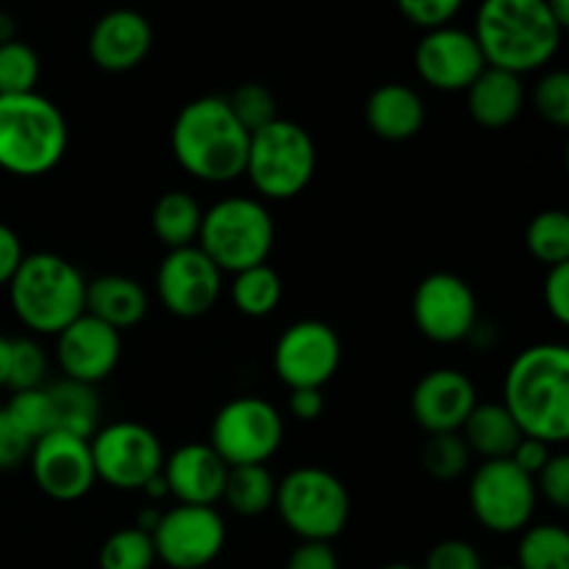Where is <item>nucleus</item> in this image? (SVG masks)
Wrapping results in <instances>:
<instances>
[{
	"label": "nucleus",
	"instance_id": "c85d7f7f",
	"mask_svg": "<svg viewBox=\"0 0 569 569\" xmlns=\"http://www.w3.org/2000/svg\"><path fill=\"white\" fill-rule=\"evenodd\" d=\"M231 298L233 306L242 311L244 317H270L272 311L281 306L283 300V281L278 276L276 267L256 264L248 267V270L237 272L231 283Z\"/></svg>",
	"mask_w": 569,
	"mask_h": 569
},
{
	"label": "nucleus",
	"instance_id": "423d86ee",
	"mask_svg": "<svg viewBox=\"0 0 569 569\" xmlns=\"http://www.w3.org/2000/svg\"><path fill=\"white\" fill-rule=\"evenodd\" d=\"M194 244L220 267V272L237 276L270 259L276 244V220L261 200L244 194L222 198L203 211Z\"/></svg>",
	"mask_w": 569,
	"mask_h": 569
},
{
	"label": "nucleus",
	"instance_id": "37998d69",
	"mask_svg": "<svg viewBox=\"0 0 569 569\" xmlns=\"http://www.w3.org/2000/svg\"><path fill=\"white\" fill-rule=\"evenodd\" d=\"M545 306H548L550 317H553L559 326L569 322V261L567 264L548 267V276H545Z\"/></svg>",
	"mask_w": 569,
	"mask_h": 569
},
{
	"label": "nucleus",
	"instance_id": "a878e982",
	"mask_svg": "<svg viewBox=\"0 0 569 569\" xmlns=\"http://www.w3.org/2000/svg\"><path fill=\"white\" fill-rule=\"evenodd\" d=\"M44 389H48L50 411H53V431L92 439L100 422L98 389L81 381H70V378L48 383Z\"/></svg>",
	"mask_w": 569,
	"mask_h": 569
},
{
	"label": "nucleus",
	"instance_id": "4468645a",
	"mask_svg": "<svg viewBox=\"0 0 569 569\" xmlns=\"http://www.w3.org/2000/svg\"><path fill=\"white\" fill-rule=\"evenodd\" d=\"M411 317L417 331L431 342H467L478 322V298L465 278L439 270L417 283Z\"/></svg>",
	"mask_w": 569,
	"mask_h": 569
},
{
	"label": "nucleus",
	"instance_id": "3c124183",
	"mask_svg": "<svg viewBox=\"0 0 569 569\" xmlns=\"http://www.w3.org/2000/svg\"><path fill=\"white\" fill-rule=\"evenodd\" d=\"M550 9V14L556 17V22H559L561 28L569 26V0H545Z\"/></svg>",
	"mask_w": 569,
	"mask_h": 569
},
{
	"label": "nucleus",
	"instance_id": "4c0bfd02",
	"mask_svg": "<svg viewBox=\"0 0 569 569\" xmlns=\"http://www.w3.org/2000/svg\"><path fill=\"white\" fill-rule=\"evenodd\" d=\"M531 103L545 122L556 128L569 126V72L550 70L537 81Z\"/></svg>",
	"mask_w": 569,
	"mask_h": 569
},
{
	"label": "nucleus",
	"instance_id": "cd10ccee",
	"mask_svg": "<svg viewBox=\"0 0 569 569\" xmlns=\"http://www.w3.org/2000/svg\"><path fill=\"white\" fill-rule=\"evenodd\" d=\"M278 481L267 465L228 467L220 500L239 517H261L276 506Z\"/></svg>",
	"mask_w": 569,
	"mask_h": 569
},
{
	"label": "nucleus",
	"instance_id": "bb28decb",
	"mask_svg": "<svg viewBox=\"0 0 569 569\" xmlns=\"http://www.w3.org/2000/svg\"><path fill=\"white\" fill-rule=\"evenodd\" d=\"M200 220H203V209L183 189H170V192L161 194L153 206V214H150L156 239L167 250L189 248V244L198 242Z\"/></svg>",
	"mask_w": 569,
	"mask_h": 569
},
{
	"label": "nucleus",
	"instance_id": "de8ad7c7",
	"mask_svg": "<svg viewBox=\"0 0 569 569\" xmlns=\"http://www.w3.org/2000/svg\"><path fill=\"white\" fill-rule=\"evenodd\" d=\"M326 411L322 389H289V415L300 422L320 420Z\"/></svg>",
	"mask_w": 569,
	"mask_h": 569
},
{
	"label": "nucleus",
	"instance_id": "39448f33",
	"mask_svg": "<svg viewBox=\"0 0 569 569\" xmlns=\"http://www.w3.org/2000/svg\"><path fill=\"white\" fill-rule=\"evenodd\" d=\"M70 144L64 114L39 92L0 94V170L39 178L61 164Z\"/></svg>",
	"mask_w": 569,
	"mask_h": 569
},
{
	"label": "nucleus",
	"instance_id": "79ce46f5",
	"mask_svg": "<svg viewBox=\"0 0 569 569\" xmlns=\"http://www.w3.org/2000/svg\"><path fill=\"white\" fill-rule=\"evenodd\" d=\"M31 448L33 439H28L20 431V426L6 415V409H0V472L17 470L20 465H26Z\"/></svg>",
	"mask_w": 569,
	"mask_h": 569
},
{
	"label": "nucleus",
	"instance_id": "c9c22d12",
	"mask_svg": "<svg viewBox=\"0 0 569 569\" xmlns=\"http://www.w3.org/2000/svg\"><path fill=\"white\" fill-rule=\"evenodd\" d=\"M6 415L20 426V431L28 439H42L44 433L53 431V411H50L48 389H22V392H11V400L3 406Z\"/></svg>",
	"mask_w": 569,
	"mask_h": 569
},
{
	"label": "nucleus",
	"instance_id": "a19ab883",
	"mask_svg": "<svg viewBox=\"0 0 569 569\" xmlns=\"http://www.w3.org/2000/svg\"><path fill=\"white\" fill-rule=\"evenodd\" d=\"M422 569H483V559L476 545L465 539H445L428 550Z\"/></svg>",
	"mask_w": 569,
	"mask_h": 569
},
{
	"label": "nucleus",
	"instance_id": "393cba45",
	"mask_svg": "<svg viewBox=\"0 0 569 569\" xmlns=\"http://www.w3.org/2000/svg\"><path fill=\"white\" fill-rule=\"evenodd\" d=\"M459 433L470 453L481 456L483 461L509 459L522 439V431L503 403H476Z\"/></svg>",
	"mask_w": 569,
	"mask_h": 569
},
{
	"label": "nucleus",
	"instance_id": "5701e85b",
	"mask_svg": "<svg viewBox=\"0 0 569 569\" xmlns=\"http://www.w3.org/2000/svg\"><path fill=\"white\" fill-rule=\"evenodd\" d=\"M83 311L122 333L144 320V315H148V292H144L137 278L109 272V276H98L87 281Z\"/></svg>",
	"mask_w": 569,
	"mask_h": 569
},
{
	"label": "nucleus",
	"instance_id": "603ef678",
	"mask_svg": "<svg viewBox=\"0 0 569 569\" xmlns=\"http://www.w3.org/2000/svg\"><path fill=\"white\" fill-rule=\"evenodd\" d=\"M381 569H417V567L403 565V561H395V565H387V567H381Z\"/></svg>",
	"mask_w": 569,
	"mask_h": 569
},
{
	"label": "nucleus",
	"instance_id": "864d4df0",
	"mask_svg": "<svg viewBox=\"0 0 569 569\" xmlns=\"http://www.w3.org/2000/svg\"><path fill=\"white\" fill-rule=\"evenodd\" d=\"M495 569H517V567H495Z\"/></svg>",
	"mask_w": 569,
	"mask_h": 569
},
{
	"label": "nucleus",
	"instance_id": "e433bc0d",
	"mask_svg": "<svg viewBox=\"0 0 569 569\" xmlns=\"http://www.w3.org/2000/svg\"><path fill=\"white\" fill-rule=\"evenodd\" d=\"M44 376H48V353L37 339H11V367H9V383L6 387L11 392H22V389L44 387Z\"/></svg>",
	"mask_w": 569,
	"mask_h": 569
},
{
	"label": "nucleus",
	"instance_id": "f704fd0d",
	"mask_svg": "<svg viewBox=\"0 0 569 569\" xmlns=\"http://www.w3.org/2000/svg\"><path fill=\"white\" fill-rule=\"evenodd\" d=\"M228 106H231L233 117L242 122V128L248 133L259 131V128L270 126L272 120H278V103L276 94L270 92V87L259 81H244L228 94Z\"/></svg>",
	"mask_w": 569,
	"mask_h": 569
},
{
	"label": "nucleus",
	"instance_id": "7ed1b4c3",
	"mask_svg": "<svg viewBox=\"0 0 569 569\" xmlns=\"http://www.w3.org/2000/svg\"><path fill=\"white\" fill-rule=\"evenodd\" d=\"M565 28L545 0H483L476 14V37L487 67L526 76L556 56Z\"/></svg>",
	"mask_w": 569,
	"mask_h": 569
},
{
	"label": "nucleus",
	"instance_id": "dca6fc26",
	"mask_svg": "<svg viewBox=\"0 0 569 569\" xmlns=\"http://www.w3.org/2000/svg\"><path fill=\"white\" fill-rule=\"evenodd\" d=\"M31 476L39 492L59 503H76L87 498L98 483L89 439L72 437L64 431H50L37 439L28 456Z\"/></svg>",
	"mask_w": 569,
	"mask_h": 569
},
{
	"label": "nucleus",
	"instance_id": "f03ea898",
	"mask_svg": "<svg viewBox=\"0 0 569 569\" xmlns=\"http://www.w3.org/2000/svg\"><path fill=\"white\" fill-rule=\"evenodd\" d=\"M250 133L222 94H203L183 106L170 131V148L183 172L203 183H231L244 172Z\"/></svg>",
	"mask_w": 569,
	"mask_h": 569
},
{
	"label": "nucleus",
	"instance_id": "ea45409f",
	"mask_svg": "<svg viewBox=\"0 0 569 569\" xmlns=\"http://www.w3.org/2000/svg\"><path fill=\"white\" fill-rule=\"evenodd\" d=\"M461 6H465V0H398L400 14L422 31L450 26Z\"/></svg>",
	"mask_w": 569,
	"mask_h": 569
},
{
	"label": "nucleus",
	"instance_id": "4be33fe9",
	"mask_svg": "<svg viewBox=\"0 0 569 569\" xmlns=\"http://www.w3.org/2000/svg\"><path fill=\"white\" fill-rule=\"evenodd\" d=\"M367 128L387 142L415 139L426 126V103L409 83L389 81L372 89L365 103Z\"/></svg>",
	"mask_w": 569,
	"mask_h": 569
},
{
	"label": "nucleus",
	"instance_id": "a18cd8bd",
	"mask_svg": "<svg viewBox=\"0 0 569 569\" xmlns=\"http://www.w3.org/2000/svg\"><path fill=\"white\" fill-rule=\"evenodd\" d=\"M550 456H553V450H550L548 442H542V439H533V437H522L509 459L515 461L522 472H528V476L533 478L545 465H548Z\"/></svg>",
	"mask_w": 569,
	"mask_h": 569
},
{
	"label": "nucleus",
	"instance_id": "09e8293b",
	"mask_svg": "<svg viewBox=\"0 0 569 569\" xmlns=\"http://www.w3.org/2000/svg\"><path fill=\"white\" fill-rule=\"evenodd\" d=\"M142 492L148 495L150 500H164V498H170V489H167V481H164V476H153L150 478L148 483H144L142 487Z\"/></svg>",
	"mask_w": 569,
	"mask_h": 569
},
{
	"label": "nucleus",
	"instance_id": "a211bd4d",
	"mask_svg": "<svg viewBox=\"0 0 569 569\" xmlns=\"http://www.w3.org/2000/svg\"><path fill=\"white\" fill-rule=\"evenodd\" d=\"M122 333L83 311L61 333H56V359L70 381L98 387L120 365Z\"/></svg>",
	"mask_w": 569,
	"mask_h": 569
},
{
	"label": "nucleus",
	"instance_id": "ddd939ff",
	"mask_svg": "<svg viewBox=\"0 0 569 569\" xmlns=\"http://www.w3.org/2000/svg\"><path fill=\"white\" fill-rule=\"evenodd\" d=\"M342 365L339 333L322 320H298L283 328L272 348V370L287 389H322Z\"/></svg>",
	"mask_w": 569,
	"mask_h": 569
},
{
	"label": "nucleus",
	"instance_id": "c03bdc74",
	"mask_svg": "<svg viewBox=\"0 0 569 569\" xmlns=\"http://www.w3.org/2000/svg\"><path fill=\"white\" fill-rule=\"evenodd\" d=\"M287 569H339L337 550L331 542H300L289 553Z\"/></svg>",
	"mask_w": 569,
	"mask_h": 569
},
{
	"label": "nucleus",
	"instance_id": "58836bf2",
	"mask_svg": "<svg viewBox=\"0 0 569 569\" xmlns=\"http://www.w3.org/2000/svg\"><path fill=\"white\" fill-rule=\"evenodd\" d=\"M533 487H537V498L548 500L553 509H569V456L553 453L548 465L533 476Z\"/></svg>",
	"mask_w": 569,
	"mask_h": 569
},
{
	"label": "nucleus",
	"instance_id": "7c9ffc66",
	"mask_svg": "<svg viewBox=\"0 0 569 569\" xmlns=\"http://www.w3.org/2000/svg\"><path fill=\"white\" fill-rule=\"evenodd\" d=\"M526 248L545 267L569 261V214L565 209H545L528 222Z\"/></svg>",
	"mask_w": 569,
	"mask_h": 569
},
{
	"label": "nucleus",
	"instance_id": "49530a36",
	"mask_svg": "<svg viewBox=\"0 0 569 569\" xmlns=\"http://www.w3.org/2000/svg\"><path fill=\"white\" fill-rule=\"evenodd\" d=\"M22 256H26V250H22L17 231L0 220V287H9L11 276H14L17 267H20Z\"/></svg>",
	"mask_w": 569,
	"mask_h": 569
},
{
	"label": "nucleus",
	"instance_id": "6ab92c4d",
	"mask_svg": "<svg viewBox=\"0 0 569 569\" xmlns=\"http://www.w3.org/2000/svg\"><path fill=\"white\" fill-rule=\"evenodd\" d=\"M476 403V383L456 367H437L411 389V417L426 433H459Z\"/></svg>",
	"mask_w": 569,
	"mask_h": 569
},
{
	"label": "nucleus",
	"instance_id": "f257e3e1",
	"mask_svg": "<svg viewBox=\"0 0 569 569\" xmlns=\"http://www.w3.org/2000/svg\"><path fill=\"white\" fill-rule=\"evenodd\" d=\"M503 406L522 437L553 445L569 439V348L539 342L520 350L503 381Z\"/></svg>",
	"mask_w": 569,
	"mask_h": 569
},
{
	"label": "nucleus",
	"instance_id": "6e6552de",
	"mask_svg": "<svg viewBox=\"0 0 569 569\" xmlns=\"http://www.w3.org/2000/svg\"><path fill=\"white\" fill-rule=\"evenodd\" d=\"M272 509L300 542H331L350 520V492L322 467H298L281 478Z\"/></svg>",
	"mask_w": 569,
	"mask_h": 569
},
{
	"label": "nucleus",
	"instance_id": "1a4fd4ad",
	"mask_svg": "<svg viewBox=\"0 0 569 569\" xmlns=\"http://www.w3.org/2000/svg\"><path fill=\"white\" fill-rule=\"evenodd\" d=\"M209 445L228 467L267 465L283 445V417L270 400L242 395L211 420Z\"/></svg>",
	"mask_w": 569,
	"mask_h": 569
},
{
	"label": "nucleus",
	"instance_id": "aec40b11",
	"mask_svg": "<svg viewBox=\"0 0 569 569\" xmlns=\"http://www.w3.org/2000/svg\"><path fill=\"white\" fill-rule=\"evenodd\" d=\"M153 48V26L137 9H111L89 33V59L103 72H128Z\"/></svg>",
	"mask_w": 569,
	"mask_h": 569
},
{
	"label": "nucleus",
	"instance_id": "c756f323",
	"mask_svg": "<svg viewBox=\"0 0 569 569\" xmlns=\"http://www.w3.org/2000/svg\"><path fill=\"white\" fill-rule=\"evenodd\" d=\"M517 569H569V533L565 526H528L517 545Z\"/></svg>",
	"mask_w": 569,
	"mask_h": 569
},
{
	"label": "nucleus",
	"instance_id": "72a5a7b5",
	"mask_svg": "<svg viewBox=\"0 0 569 569\" xmlns=\"http://www.w3.org/2000/svg\"><path fill=\"white\" fill-rule=\"evenodd\" d=\"M470 448L461 433H428L422 445V467L437 481H456L470 467Z\"/></svg>",
	"mask_w": 569,
	"mask_h": 569
},
{
	"label": "nucleus",
	"instance_id": "2eb2a0df",
	"mask_svg": "<svg viewBox=\"0 0 569 569\" xmlns=\"http://www.w3.org/2000/svg\"><path fill=\"white\" fill-rule=\"evenodd\" d=\"M159 303L181 320L209 315L222 295V272L198 244L167 250L156 270Z\"/></svg>",
	"mask_w": 569,
	"mask_h": 569
},
{
	"label": "nucleus",
	"instance_id": "2f4dec72",
	"mask_svg": "<svg viewBox=\"0 0 569 569\" xmlns=\"http://www.w3.org/2000/svg\"><path fill=\"white\" fill-rule=\"evenodd\" d=\"M156 561L153 539L137 526L111 533L98 556L100 569H153Z\"/></svg>",
	"mask_w": 569,
	"mask_h": 569
},
{
	"label": "nucleus",
	"instance_id": "9d476101",
	"mask_svg": "<svg viewBox=\"0 0 569 569\" xmlns=\"http://www.w3.org/2000/svg\"><path fill=\"white\" fill-rule=\"evenodd\" d=\"M537 487L511 459L481 461L470 478L467 503L489 533H520L537 511Z\"/></svg>",
	"mask_w": 569,
	"mask_h": 569
},
{
	"label": "nucleus",
	"instance_id": "412c9836",
	"mask_svg": "<svg viewBox=\"0 0 569 569\" xmlns=\"http://www.w3.org/2000/svg\"><path fill=\"white\" fill-rule=\"evenodd\" d=\"M161 476L178 503L214 506L220 503L228 465L209 442H189L164 456Z\"/></svg>",
	"mask_w": 569,
	"mask_h": 569
},
{
	"label": "nucleus",
	"instance_id": "473e14b6",
	"mask_svg": "<svg viewBox=\"0 0 569 569\" xmlns=\"http://www.w3.org/2000/svg\"><path fill=\"white\" fill-rule=\"evenodd\" d=\"M39 64L37 50L20 39L0 42V94H26L37 92Z\"/></svg>",
	"mask_w": 569,
	"mask_h": 569
},
{
	"label": "nucleus",
	"instance_id": "b1692460",
	"mask_svg": "<svg viewBox=\"0 0 569 569\" xmlns=\"http://www.w3.org/2000/svg\"><path fill=\"white\" fill-rule=\"evenodd\" d=\"M526 87L515 72L483 67L481 76L467 87V111L483 128H506L522 114Z\"/></svg>",
	"mask_w": 569,
	"mask_h": 569
},
{
	"label": "nucleus",
	"instance_id": "0eeeda50",
	"mask_svg": "<svg viewBox=\"0 0 569 569\" xmlns=\"http://www.w3.org/2000/svg\"><path fill=\"white\" fill-rule=\"evenodd\" d=\"M317 172V144L295 120H272L250 133L244 172L256 192L267 200H292Z\"/></svg>",
	"mask_w": 569,
	"mask_h": 569
},
{
	"label": "nucleus",
	"instance_id": "f8f14e48",
	"mask_svg": "<svg viewBox=\"0 0 569 569\" xmlns=\"http://www.w3.org/2000/svg\"><path fill=\"white\" fill-rule=\"evenodd\" d=\"M156 559L172 569H206L226 548V520L214 506L176 503L150 531Z\"/></svg>",
	"mask_w": 569,
	"mask_h": 569
},
{
	"label": "nucleus",
	"instance_id": "9b49d317",
	"mask_svg": "<svg viewBox=\"0 0 569 569\" xmlns=\"http://www.w3.org/2000/svg\"><path fill=\"white\" fill-rule=\"evenodd\" d=\"M94 476L120 492H142L144 483L164 467L161 439L137 420L109 422L89 439Z\"/></svg>",
	"mask_w": 569,
	"mask_h": 569
},
{
	"label": "nucleus",
	"instance_id": "f3484780",
	"mask_svg": "<svg viewBox=\"0 0 569 569\" xmlns=\"http://www.w3.org/2000/svg\"><path fill=\"white\" fill-rule=\"evenodd\" d=\"M415 67L417 76L437 92H467L487 61L472 31L442 26L422 33L415 50Z\"/></svg>",
	"mask_w": 569,
	"mask_h": 569
},
{
	"label": "nucleus",
	"instance_id": "20e7f679",
	"mask_svg": "<svg viewBox=\"0 0 569 569\" xmlns=\"http://www.w3.org/2000/svg\"><path fill=\"white\" fill-rule=\"evenodd\" d=\"M87 278L70 259L50 250L22 256L9 281V300L17 320L33 333L56 337L83 315Z\"/></svg>",
	"mask_w": 569,
	"mask_h": 569
},
{
	"label": "nucleus",
	"instance_id": "8fccbe9b",
	"mask_svg": "<svg viewBox=\"0 0 569 569\" xmlns=\"http://www.w3.org/2000/svg\"><path fill=\"white\" fill-rule=\"evenodd\" d=\"M9 367H11V339L0 333V387L9 383Z\"/></svg>",
	"mask_w": 569,
	"mask_h": 569
}]
</instances>
